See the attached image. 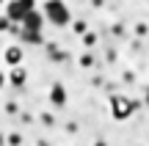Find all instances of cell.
<instances>
[{
	"mask_svg": "<svg viewBox=\"0 0 149 146\" xmlns=\"http://www.w3.org/2000/svg\"><path fill=\"white\" fill-rule=\"evenodd\" d=\"M133 113H135V102H130V99L122 97V94H113L111 97V116L116 121H127Z\"/></svg>",
	"mask_w": 149,
	"mask_h": 146,
	"instance_id": "cell-1",
	"label": "cell"
},
{
	"mask_svg": "<svg viewBox=\"0 0 149 146\" xmlns=\"http://www.w3.org/2000/svg\"><path fill=\"white\" fill-rule=\"evenodd\" d=\"M22 61H25V50H22V44H6L3 47V64L6 66H22Z\"/></svg>",
	"mask_w": 149,
	"mask_h": 146,
	"instance_id": "cell-2",
	"label": "cell"
},
{
	"mask_svg": "<svg viewBox=\"0 0 149 146\" xmlns=\"http://www.w3.org/2000/svg\"><path fill=\"white\" fill-rule=\"evenodd\" d=\"M6 80H8L14 88H25V83H28V69H25V66H14V69L6 72Z\"/></svg>",
	"mask_w": 149,
	"mask_h": 146,
	"instance_id": "cell-3",
	"label": "cell"
},
{
	"mask_svg": "<svg viewBox=\"0 0 149 146\" xmlns=\"http://www.w3.org/2000/svg\"><path fill=\"white\" fill-rule=\"evenodd\" d=\"M77 66L83 72H91V69H102V58H97L94 53H83L77 58Z\"/></svg>",
	"mask_w": 149,
	"mask_h": 146,
	"instance_id": "cell-4",
	"label": "cell"
},
{
	"mask_svg": "<svg viewBox=\"0 0 149 146\" xmlns=\"http://www.w3.org/2000/svg\"><path fill=\"white\" fill-rule=\"evenodd\" d=\"M69 30L74 33V36H80V39H83L86 33L91 30V22L86 19V17H72V22H69Z\"/></svg>",
	"mask_w": 149,
	"mask_h": 146,
	"instance_id": "cell-5",
	"label": "cell"
},
{
	"mask_svg": "<svg viewBox=\"0 0 149 146\" xmlns=\"http://www.w3.org/2000/svg\"><path fill=\"white\" fill-rule=\"evenodd\" d=\"M97 44H100V33H97V30H88L83 39H80V47H83L86 53H91V50H94Z\"/></svg>",
	"mask_w": 149,
	"mask_h": 146,
	"instance_id": "cell-6",
	"label": "cell"
},
{
	"mask_svg": "<svg viewBox=\"0 0 149 146\" xmlns=\"http://www.w3.org/2000/svg\"><path fill=\"white\" fill-rule=\"evenodd\" d=\"M50 102H55V105H64L66 102V91H64L61 83H53V86H50Z\"/></svg>",
	"mask_w": 149,
	"mask_h": 146,
	"instance_id": "cell-7",
	"label": "cell"
},
{
	"mask_svg": "<svg viewBox=\"0 0 149 146\" xmlns=\"http://www.w3.org/2000/svg\"><path fill=\"white\" fill-rule=\"evenodd\" d=\"M22 143H25V135H22L19 130H14V132L6 135V146H22Z\"/></svg>",
	"mask_w": 149,
	"mask_h": 146,
	"instance_id": "cell-8",
	"label": "cell"
},
{
	"mask_svg": "<svg viewBox=\"0 0 149 146\" xmlns=\"http://www.w3.org/2000/svg\"><path fill=\"white\" fill-rule=\"evenodd\" d=\"M39 121H42L47 130H53V127H55V116L50 113V110H39Z\"/></svg>",
	"mask_w": 149,
	"mask_h": 146,
	"instance_id": "cell-9",
	"label": "cell"
},
{
	"mask_svg": "<svg viewBox=\"0 0 149 146\" xmlns=\"http://www.w3.org/2000/svg\"><path fill=\"white\" fill-rule=\"evenodd\" d=\"M3 110H6V116H19V113H22L19 102H6V105H3Z\"/></svg>",
	"mask_w": 149,
	"mask_h": 146,
	"instance_id": "cell-10",
	"label": "cell"
},
{
	"mask_svg": "<svg viewBox=\"0 0 149 146\" xmlns=\"http://www.w3.org/2000/svg\"><path fill=\"white\" fill-rule=\"evenodd\" d=\"M133 30H135V36H149V25H146L144 19H138V22H135V25H133Z\"/></svg>",
	"mask_w": 149,
	"mask_h": 146,
	"instance_id": "cell-11",
	"label": "cell"
},
{
	"mask_svg": "<svg viewBox=\"0 0 149 146\" xmlns=\"http://www.w3.org/2000/svg\"><path fill=\"white\" fill-rule=\"evenodd\" d=\"M111 30H113V36H124V33H127V28H124V25H119V22H113V25H111Z\"/></svg>",
	"mask_w": 149,
	"mask_h": 146,
	"instance_id": "cell-12",
	"label": "cell"
},
{
	"mask_svg": "<svg viewBox=\"0 0 149 146\" xmlns=\"http://www.w3.org/2000/svg\"><path fill=\"white\" fill-rule=\"evenodd\" d=\"M11 30V19L8 17H0V33H8Z\"/></svg>",
	"mask_w": 149,
	"mask_h": 146,
	"instance_id": "cell-13",
	"label": "cell"
},
{
	"mask_svg": "<svg viewBox=\"0 0 149 146\" xmlns=\"http://www.w3.org/2000/svg\"><path fill=\"white\" fill-rule=\"evenodd\" d=\"M122 77H124V83H135V72H130V69H127V72H124V75H122Z\"/></svg>",
	"mask_w": 149,
	"mask_h": 146,
	"instance_id": "cell-14",
	"label": "cell"
},
{
	"mask_svg": "<svg viewBox=\"0 0 149 146\" xmlns=\"http://www.w3.org/2000/svg\"><path fill=\"white\" fill-rule=\"evenodd\" d=\"M6 83H8V80H6V72L0 69V91H3V88H6Z\"/></svg>",
	"mask_w": 149,
	"mask_h": 146,
	"instance_id": "cell-15",
	"label": "cell"
},
{
	"mask_svg": "<svg viewBox=\"0 0 149 146\" xmlns=\"http://www.w3.org/2000/svg\"><path fill=\"white\" fill-rule=\"evenodd\" d=\"M0 146H6V135H3V130H0Z\"/></svg>",
	"mask_w": 149,
	"mask_h": 146,
	"instance_id": "cell-16",
	"label": "cell"
},
{
	"mask_svg": "<svg viewBox=\"0 0 149 146\" xmlns=\"http://www.w3.org/2000/svg\"><path fill=\"white\" fill-rule=\"evenodd\" d=\"M94 146H108V143L105 141H94Z\"/></svg>",
	"mask_w": 149,
	"mask_h": 146,
	"instance_id": "cell-17",
	"label": "cell"
},
{
	"mask_svg": "<svg viewBox=\"0 0 149 146\" xmlns=\"http://www.w3.org/2000/svg\"><path fill=\"white\" fill-rule=\"evenodd\" d=\"M144 22H146V25H149V11H146V17H144Z\"/></svg>",
	"mask_w": 149,
	"mask_h": 146,
	"instance_id": "cell-18",
	"label": "cell"
}]
</instances>
